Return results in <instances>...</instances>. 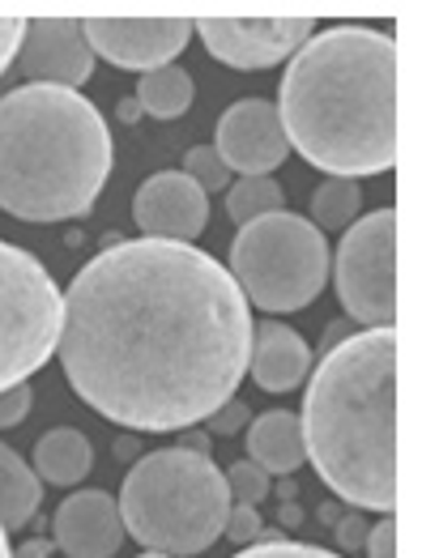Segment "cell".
Wrapping results in <instances>:
<instances>
[{
    "instance_id": "obj_1",
    "label": "cell",
    "mask_w": 422,
    "mask_h": 558,
    "mask_svg": "<svg viewBox=\"0 0 422 558\" xmlns=\"http://www.w3.org/2000/svg\"><path fill=\"white\" fill-rule=\"evenodd\" d=\"M248 345V299L192 243H111L60 294L56 350L73 392L141 435L192 430L234 401Z\"/></svg>"
},
{
    "instance_id": "obj_2",
    "label": "cell",
    "mask_w": 422,
    "mask_h": 558,
    "mask_svg": "<svg viewBox=\"0 0 422 558\" xmlns=\"http://www.w3.org/2000/svg\"><path fill=\"white\" fill-rule=\"evenodd\" d=\"M278 120L286 145L333 180L393 171L401 145L397 39L375 26L312 35L281 73Z\"/></svg>"
},
{
    "instance_id": "obj_3",
    "label": "cell",
    "mask_w": 422,
    "mask_h": 558,
    "mask_svg": "<svg viewBox=\"0 0 422 558\" xmlns=\"http://www.w3.org/2000/svg\"><path fill=\"white\" fill-rule=\"evenodd\" d=\"M397 328H367L325 350L303 392V452L337 499L397 508Z\"/></svg>"
},
{
    "instance_id": "obj_4",
    "label": "cell",
    "mask_w": 422,
    "mask_h": 558,
    "mask_svg": "<svg viewBox=\"0 0 422 558\" xmlns=\"http://www.w3.org/2000/svg\"><path fill=\"white\" fill-rule=\"evenodd\" d=\"M111 175V133L82 90L22 86L0 98V209L22 222L91 214Z\"/></svg>"
},
{
    "instance_id": "obj_5",
    "label": "cell",
    "mask_w": 422,
    "mask_h": 558,
    "mask_svg": "<svg viewBox=\"0 0 422 558\" xmlns=\"http://www.w3.org/2000/svg\"><path fill=\"white\" fill-rule=\"evenodd\" d=\"M124 533L145 550L167 558L205 555L222 533L231 512V490L222 469L205 452L158 448L129 469L116 499Z\"/></svg>"
},
{
    "instance_id": "obj_6",
    "label": "cell",
    "mask_w": 422,
    "mask_h": 558,
    "mask_svg": "<svg viewBox=\"0 0 422 558\" xmlns=\"http://www.w3.org/2000/svg\"><path fill=\"white\" fill-rule=\"evenodd\" d=\"M227 274L261 312H303L328 281V243L308 218L278 209L239 227Z\"/></svg>"
},
{
    "instance_id": "obj_7",
    "label": "cell",
    "mask_w": 422,
    "mask_h": 558,
    "mask_svg": "<svg viewBox=\"0 0 422 558\" xmlns=\"http://www.w3.org/2000/svg\"><path fill=\"white\" fill-rule=\"evenodd\" d=\"M60 290L39 256L0 239V392L26 384L56 354Z\"/></svg>"
},
{
    "instance_id": "obj_8",
    "label": "cell",
    "mask_w": 422,
    "mask_h": 558,
    "mask_svg": "<svg viewBox=\"0 0 422 558\" xmlns=\"http://www.w3.org/2000/svg\"><path fill=\"white\" fill-rule=\"evenodd\" d=\"M337 299L359 325H397V209H375L346 231L337 247Z\"/></svg>"
},
{
    "instance_id": "obj_9",
    "label": "cell",
    "mask_w": 422,
    "mask_h": 558,
    "mask_svg": "<svg viewBox=\"0 0 422 558\" xmlns=\"http://www.w3.org/2000/svg\"><path fill=\"white\" fill-rule=\"evenodd\" d=\"M192 26L214 60L243 73L274 69L316 35L312 13H201Z\"/></svg>"
},
{
    "instance_id": "obj_10",
    "label": "cell",
    "mask_w": 422,
    "mask_h": 558,
    "mask_svg": "<svg viewBox=\"0 0 422 558\" xmlns=\"http://www.w3.org/2000/svg\"><path fill=\"white\" fill-rule=\"evenodd\" d=\"M82 35L94 56H103L116 69L154 73L162 64H176V56L192 39V17L180 13H94L82 17Z\"/></svg>"
},
{
    "instance_id": "obj_11",
    "label": "cell",
    "mask_w": 422,
    "mask_h": 558,
    "mask_svg": "<svg viewBox=\"0 0 422 558\" xmlns=\"http://www.w3.org/2000/svg\"><path fill=\"white\" fill-rule=\"evenodd\" d=\"M17 69L31 77V86H60V90L86 86L94 73V51L82 35V17H69V13L26 17Z\"/></svg>"
},
{
    "instance_id": "obj_12",
    "label": "cell",
    "mask_w": 422,
    "mask_h": 558,
    "mask_svg": "<svg viewBox=\"0 0 422 558\" xmlns=\"http://www.w3.org/2000/svg\"><path fill=\"white\" fill-rule=\"evenodd\" d=\"M218 158L227 162V171L239 175H269L278 171L290 154L286 133H281L278 107L265 98H239L234 107L222 111L218 120Z\"/></svg>"
},
{
    "instance_id": "obj_13",
    "label": "cell",
    "mask_w": 422,
    "mask_h": 558,
    "mask_svg": "<svg viewBox=\"0 0 422 558\" xmlns=\"http://www.w3.org/2000/svg\"><path fill=\"white\" fill-rule=\"evenodd\" d=\"M133 222L145 231V239L192 243L209 222V196L184 171H158L137 187Z\"/></svg>"
},
{
    "instance_id": "obj_14",
    "label": "cell",
    "mask_w": 422,
    "mask_h": 558,
    "mask_svg": "<svg viewBox=\"0 0 422 558\" xmlns=\"http://www.w3.org/2000/svg\"><path fill=\"white\" fill-rule=\"evenodd\" d=\"M51 546L69 558H111L124 546V520L116 495L77 490L51 515Z\"/></svg>"
},
{
    "instance_id": "obj_15",
    "label": "cell",
    "mask_w": 422,
    "mask_h": 558,
    "mask_svg": "<svg viewBox=\"0 0 422 558\" xmlns=\"http://www.w3.org/2000/svg\"><path fill=\"white\" fill-rule=\"evenodd\" d=\"M248 372H252L261 392H290L312 372V350L290 325L261 320V325H252Z\"/></svg>"
},
{
    "instance_id": "obj_16",
    "label": "cell",
    "mask_w": 422,
    "mask_h": 558,
    "mask_svg": "<svg viewBox=\"0 0 422 558\" xmlns=\"http://www.w3.org/2000/svg\"><path fill=\"white\" fill-rule=\"evenodd\" d=\"M248 461L261 465L269 477H290L308 461L303 452V426L290 410H269L261 418L248 422Z\"/></svg>"
},
{
    "instance_id": "obj_17",
    "label": "cell",
    "mask_w": 422,
    "mask_h": 558,
    "mask_svg": "<svg viewBox=\"0 0 422 558\" xmlns=\"http://www.w3.org/2000/svg\"><path fill=\"white\" fill-rule=\"evenodd\" d=\"M35 477L39 482H51V486H77L94 465V448L91 439L82 435V430H73V426H56V430H47L44 439L35 444Z\"/></svg>"
},
{
    "instance_id": "obj_18",
    "label": "cell",
    "mask_w": 422,
    "mask_h": 558,
    "mask_svg": "<svg viewBox=\"0 0 422 558\" xmlns=\"http://www.w3.org/2000/svg\"><path fill=\"white\" fill-rule=\"evenodd\" d=\"M44 499V482L35 477V469L26 465L9 444H0V529L17 533L26 529Z\"/></svg>"
},
{
    "instance_id": "obj_19",
    "label": "cell",
    "mask_w": 422,
    "mask_h": 558,
    "mask_svg": "<svg viewBox=\"0 0 422 558\" xmlns=\"http://www.w3.org/2000/svg\"><path fill=\"white\" fill-rule=\"evenodd\" d=\"M192 73H184L180 64H162L154 73H145L137 82V107L141 116H154V120H176L192 107Z\"/></svg>"
},
{
    "instance_id": "obj_20",
    "label": "cell",
    "mask_w": 422,
    "mask_h": 558,
    "mask_svg": "<svg viewBox=\"0 0 422 558\" xmlns=\"http://www.w3.org/2000/svg\"><path fill=\"white\" fill-rule=\"evenodd\" d=\"M281 201H286V196H281V184L269 180V175H243V180H234V184L227 187V214H231V222H239V227L278 214Z\"/></svg>"
},
{
    "instance_id": "obj_21",
    "label": "cell",
    "mask_w": 422,
    "mask_h": 558,
    "mask_svg": "<svg viewBox=\"0 0 422 558\" xmlns=\"http://www.w3.org/2000/svg\"><path fill=\"white\" fill-rule=\"evenodd\" d=\"M359 184L354 180H333L328 175L325 184L316 187V196H312V227L325 234V231H341V227H350L354 218H359Z\"/></svg>"
},
{
    "instance_id": "obj_22",
    "label": "cell",
    "mask_w": 422,
    "mask_h": 558,
    "mask_svg": "<svg viewBox=\"0 0 422 558\" xmlns=\"http://www.w3.org/2000/svg\"><path fill=\"white\" fill-rule=\"evenodd\" d=\"M184 175L201 187L205 196H209V192H227V187H231V171H227V162L218 158V149H214V145H192V149H188Z\"/></svg>"
},
{
    "instance_id": "obj_23",
    "label": "cell",
    "mask_w": 422,
    "mask_h": 558,
    "mask_svg": "<svg viewBox=\"0 0 422 558\" xmlns=\"http://www.w3.org/2000/svg\"><path fill=\"white\" fill-rule=\"evenodd\" d=\"M227 490H231V499L239 504H248V508H256L265 495H269V473L261 465H252V461H234L227 473Z\"/></svg>"
},
{
    "instance_id": "obj_24",
    "label": "cell",
    "mask_w": 422,
    "mask_h": 558,
    "mask_svg": "<svg viewBox=\"0 0 422 558\" xmlns=\"http://www.w3.org/2000/svg\"><path fill=\"white\" fill-rule=\"evenodd\" d=\"M234 558H341L321 546H308V542H290V537H261L256 546L239 550Z\"/></svg>"
},
{
    "instance_id": "obj_25",
    "label": "cell",
    "mask_w": 422,
    "mask_h": 558,
    "mask_svg": "<svg viewBox=\"0 0 422 558\" xmlns=\"http://www.w3.org/2000/svg\"><path fill=\"white\" fill-rule=\"evenodd\" d=\"M261 533H265V520L256 508H248V504H231V512H227V537L239 542V546H256L261 542Z\"/></svg>"
},
{
    "instance_id": "obj_26",
    "label": "cell",
    "mask_w": 422,
    "mask_h": 558,
    "mask_svg": "<svg viewBox=\"0 0 422 558\" xmlns=\"http://www.w3.org/2000/svg\"><path fill=\"white\" fill-rule=\"evenodd\" d=\"M31 405H35V397H31V384H17V388L0 392V430H13V426H22V418L31 414Z\"/></svg>"
},
{
    "instance_id": "obj_27",
    "label": "cell",
    "mask_w": 422,
    "mask_h": 558,
    "mask_svg": "<svg viewBox=\"0 0 422 558\" xmlns=\"http://www.w3.org/2000/svg\"><path fill=\"white\" fill-rule=\"evenodd\" d=\"M22 39H26V17H17V13H0V77H4V69L17 60Z\"/></svg>"
},
{
    "instance_id": "obj_28",
    "label": "cell",
    "mask_w": 422,
    "mask_h": 558,
    "mask_svg": "<svg viewBox=\"0 0 422 558\" xmlns=\"http://www.w3.org/2000/svg\"><path fill=\"white\" fill-rule=\"evenodd\" d=\"M367 550H372V558H401V546H397V520H393V515H384L372 533H367Z\"/></svg>"
},
{
    "instance_id": "obj_29",
    "label": "cell",
    "mask_w": 422,
    "mask_h": 558,
    "mask_svg": "<svg viewBox=\"0 0 422 558\" xmlns=\"http://www.w3.org/2000/svg\"><path fill=\"white\" fill-rule=\"evenodd\" d=\"M243 422H248V405H243V401H227L222 410H214V414L205 418V426H209V435H234Z\"/></svg>"
},
{
    "instance_id": "obj_30",
    "label": "cell",
    "mask_w": 422,
    "mask_h": 558,
    "mask_svg": "<svg viewBox=\"0 0 422 558\" xmlns=\"http://www.w3.org/2000/svg\"><path fill=\"white\" fill-rule=\"evenodd\" d=\"M363 537H367V533H363V520H359V515H346V520L337 524V542H341L346 550L363 546Z\"/></svg>"
},
{
    "instance_id": "obj_31",
    "label": "cell",
    "mask_w": 422,
    "mask_h": 558,
    "mask_svg": "<svg viewBox=\"0 0 422 558\" xmlns=\"http://www.w3.org/2000/svg\"><path fill=\"white\" fill-rule=\"evenodd\" d=\"M47 555H51V537H35V542H26L13 558H47Z\"/></svg>"
},
{
    "instance_id": "obj_32",
    "label": "cell",
    "mask_w": 422,
    "mask_h": 558,
    "mask_svg": "<svg viewBox=\"0 0 422 558\" xmlns=\"http://www.w3.org/2000/svg\"><path fill=\"white\" fill-rule=\"evenodd\" d=\"M116 116L124 120V124H133L141 116V107H137V98H120V107H116Z\"/></svg>"
},
{
    "instance_id": "obj_33",
    "label": "cell",
    "mask_w": 422,
    "mask_h": 558,
    "mask_svg": "<svg viewBox=\"0 0 422 558\" xmlns=\"http://www.w3.org/2000/svg\"><path fill=\"white\" fill-rule=\"evenodd\" d=\"M0 558H13V550H9V533L0 529Z\"/></svg>"
},
{
    "instance_id": "obj_34",
    "label": "cell",
    "mask_w": 422,
    "mask_h": 558,
    "mask_svg": "<svg viewBox=\"0 0 422 558\" xmlns=\"http://www.w3.org/2000/svg\"><path fill=\"white\" fill-rule=\"evenodd\" d=\"M141 558H167V555H154V550H145V555H141Z\"/></svg>"
}]
</instances>
